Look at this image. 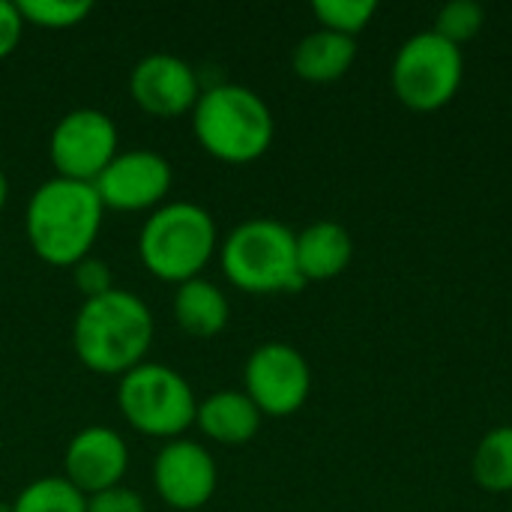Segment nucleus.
Segmentation results:
<instances>
[{
    "instance_id": "19",
    "label": "nucleus",
    "mask_w": 512,
    "mask_h": 512,
    "mask_svg": "<svg viewBox=\"0 0 512 512\" xmlns=\"http://www.w3.org/2000/svg\"><path fill=\"white\" fill-rule=\"evenodd\" d=\"M6 512H87V498L63 474L39 477L18 492Z\"/></svg>"
},
{
    "instance_id": "13",
    "label": "nucleus",
    "mask_w": 512,
    "mask_h": 512,
    "mask_svg": "<svg viewBox=\"0 0 512 512\" xmlns=\"http://www.w3.org/2000/svg\"><path fill=\"white\" fill-rule=\"evenodd\" d=\"M129 471V447L111 426L81 429L63 453V477L84 495H96L123 483Z\"/></svg>"
},
{
    "instance_id": "25",
    "label": "nucleus",
    "mask_w": 512,
    "mask_h": 512,
    "mask_svg": "<svg viewBox=\"0 0 512 512\" xmlns=\"http://www.w3.org/2000/svg\"><path fill=\"white\" fill-rule=\"evenodd\" d=\"M24 18L18 12V3L12 0H0V60H6L24 36Z\"/></svg>"
},
{
    "instance_id": "22",
    "label": "nucleus",
    "mask_w": 512,
    "mask_h": 512,
    "mask_svg": "<svg viewBox=\"0 0 512 512\" xmlns=\"http://www.w3.org/2000/svg\"><path fill=\"white\" fill-rule=\"evenodd\" d=\"M483 24H486L483 3H477V0H453V3H447V6L438 9L432 30L438 36H444L447 42H453V45L462 48L465 42H471L483 30Z\"/></svg>"
},
{
    "instance_id": "3",
    "label": "nucleus",
    "mask_w": 512,
    "mask_h": 512,
    "mask_svg": "<svg viewBox=\"0 0 512 512\" xmlns=\"http://www.w3.org/2000/svg\"><path fill=\"white\" fill-rule=\"evenodd\" d=\"M192 129L204 153L228 165L261 159L276 135L270 105L243 84H216L201 90L192 108Z\"/></svg>"
},
{
    "instance_id": "28",
    "label": "nucleus",
    "mask_w": 512,
    "mask_h": 512,
    "mask_svg": "<svg viewBox=\"0 0 512 512\" xmlns=\"http://www.w3.org/2000/svg\"><path fill=\"white\" fill-rule=\"evenodd\" d=\"M0 512H6V510H0Z\"/></svg>"
},
{
    "instance_id": "6",
    "label": "nucleus",
    "mask_w": 512,
    "mask_h": 512,
    "mask_svg": "<svg viewBox=\"0 0 512 512\" xmlns=\"http://www.w3.org/2000/svg\"><path fill=\"white\" fill-rule=\"evenodd\" d=\"M117 405L135 432L162 441L183 438L198 414L192 384L162 363H141L126 372L117 384Z\"/></svg>"
},
{
    "instance_id": "14",
    "label": "nucleus",
    "mask_w": 512,
    "mask_h": 512,
    "mask_svg": "<svg viewBox=\"0 0 512 512\" xmlns=\"http://www.w3.org/2000/svg\"><path fill=\"white\" fill-rule=\"evenodd\" d=\"M354 258V240L345 225L321 219L297 234V270L303 282H327L348 270Z\"/></svg>"
},
{
    "instance_id": "18",
    "label": "nucleus",
    "mask_w": 512,
    "mask_h": 512,
    "mask_svg": "<svg viewBox=\"0 0 512 512\" xmlns=\"http://www.w3.org/2000/svg\"><path fill=\"white\" fill-rule=\"evenodd\" d=\"M471 474L480 489L492 495H512V426H495L474 450Z\"/></svg>"
},
{
    "instance_id": "24",
    "label": "nucleus",
    "mask_w": 512,
    "mask_h": 512,
    "mask_svg": "<svg viewBox=\"0 0 512 512\" xmlns=\"http://www.w3.org/2000/svg\"><path fill=\"white\" fill-rule=\"evenodd\" d=\"M87 512H147L144 498L135 489H126L123 483L105 492H96L87 498Z\"/></svg>"
},
{
    "instance_id": "2",
    "label": "nucleus",
    "mask_w": 512,
    "mask_h": 512,
    "mask_svg": "<svg viewBox=\"0 0 512 512\" xmlns=\"http://www.w3.org/2000/svg\"><path fill=\"white\" fill-rule=\"evenodd\" d=\"M105 207L90 183L51 177L27 201L24 231L30 249L48 267L72 270L84 261L102 231Z\"/></svg>"
},
{
    "instance_id": "9",
    "label": "nucleus",
    "mask_w": 512,
    "mask_h": 512,
    "mask_svg": "<svg viewBox=\"0 0 512 512\" xmlns=\"http://www.w3.org/2000/svg\"><path fill=\"white\" fill-rule=\"evenodd\" d=\"M243 384L264 417H291L312 393V369L294 345L267 342L249 354Z\"/></svg>"
},
{
    "instance_id": "20",
    "label": "nucleus",
    "mask_w": 512,
    "mask_h": 512,
    "mask_svg": "<svg viewBox=\"0 0 512 512\" xmlns=\"http://www.w3.org/2000/svg\"><path fill=\"white\" fill-rule=\"evenodd\" d=\"M24 24L39 30H69L78 27L90 12V0H18Z\"/></svg>"
},
{
    "instance_id": "10",
    "label": "nucleus",
    "mask_w": 512,
    "mask_h": 512,
    "mask_svg": "<svg viewBox=\"0 0 512 512\" xmlns=\"http://www.w3.org/2000/svg\"><path fill=\"white\" fill-rule=\"evenodd\" d=\"M174 183L171 162L153 150H123L96 177L93 189L105 210H159Z\"/></svg>"
},
{
    "instance_id": "8",
    "label": "nucleus",
    "mask_w": 512,
    "mask_h": 512,
    "mask_svg": "<svg viewBox=\"0 0 512 512\" xmlns=\"http://www.w3.org/2000/svg\"><path fill=\"white\" fill-rule=\"evenodd\" d=\"M117 126L105 111L75 108L57 120L48 138V159L63 180L96 183V177L111 165L117 150Z\"/></svg>"
},
{
    "instance_id": "26",
    "label": "nucleus",
    "mask_w": 512,
    "mask_h": 512,
    "mask_svg": "<svg viewBox=\"0 0 512 512\" xmlns=\"http://www.w3.org/2000/svg\"><path fill=\"white\" fill-rule=\"evenodd\" d=\"M6 198H9V180H6V174L0 171V210L6 207Z\"/></svg>"
},
{
    "instance_id": "15",
    "label": "nucleus",
    "mask_w": 512,
    "mask_h": 512,
    "mask_svg": "<svg viewBox=\"0 0 512 512\" xmlns=\"http://www.w3.org/2000/svg\"><path fill=\"white\" fill-rule=\"evenodd\" d=\"M264 414L255 408V402L240 390H219L198 402L195 426L216 444L240 447L249 444L261 429Z\"/></svg>"
},
{
    "instance_id": "4",
    "label": "nucleus",
    "mask_w": 512,
    "mask_h": 512,
    "mask_svg": "<svg viewBox=\"0 0 512 512\" xmlns=\"http://www.w3.org/2000/svg\"><path fill=\"white\" fill-rule=\"evenodd\" d=\"M219 231L213 216L192 201H171L153 210L138 234L141 264L162 282L183 285L198 279L213 261Z\"/></svg>"
},
{
    "instance_id": "11",
    "label": "nucleus",
    "mask_w": 512,
    "mask_h": 512,
    "mask_svg": "<svg viewBox=\"0 0 512 512\" xmlns=\"http://www.w3.org/2000/svg\"><path fill=\"white\" fill-rule=\"evenodd\" d=\"M216 483L219 468L213 456L189 438L168 441L153 462V486L171 510H201L216 495Z\"/></svg>"
},
{
    "instance_id": "16",
    "label": "nucleus",
    "mask_w": 512,
    "mask_h": 512,
    "mask_svg": "<svg viewBox=\"0 0 512 512\" xmlns=\"http://www.w3.org/2000/svg\"><path fill=\"white\" fill-rule=\"evenodd\" d=\"M354 60H357V39L321 27L306 33L291 54L294 75L309 84H333L345 78Z\"/></svg>"
},
{
    "instance_id": "1",
    "label": "nucleus",
    "mask_w": 512,
    "mask_h": 512,
    "mask_svg": "<svg viewBox=\"0 0 512 512\" xmlns=\"http://www.w3.org/2000/svg\"><path fill=\"white\" fill-rule=\"evenodd\" d=\"M153 312L132 291L114 288L96 300H84L72 324V351L84 369L123 378L147 363L153 345Z\"/></svg>"
},
{
    "instance_id": "7",
    "label": "nucleus",
    "mask_w": 512,
    "mask_h": 512,
    "mask_svg": "<svg viewBox=\"0 0 512 512\" xmlns=\"http://www.w3.org/2000/svg\"><path fill=\"white\" fill-rule=\"evenodd\" d=\"M465 78V54L435 30L414 33L393 57L390 84L396 99L420 114L453 102Z\"/></svg>"
},
{
    "instance_id": "23",
    "label": "nucleus",
    "mask_w": 512,
    "mask_h": 512,
    "mask_svg": "<svg viewBox=\"0 0 512 512\" xmlns=\"http://www.w3.org/2000/svg\"><path fill=\"white\" fill-rule=\"evenodd\" d=\"M72 279H75V288L81 291L84 300H96V297L114 291L111 267L102 258H93V255H87L84 261H78L72 267Z\"/></svg>"
},
{
    "instance_id": "17",
    "label": "nucleus",
    "mask_w": 512,
    "mask_h": 512,
    "mask_svg": "<svg viewBox=\"0 0 512 512\" xmlns=\"http://www.w3.org/2000/svg\"><path fill=\"white\" fill-rule=\"evenodd\" d=\"M231 306L222 288H216L207 279H189L177 285L174 294V321L186 336L195 339H213L228 327Z\"/></svg>"
},
{
    "instance_id": "21",
    "label": "nucleus",
    "mask_w": 512,
    "mask_h": 512,
    "mask_svg": "<svg viewBox=\"0 0 512 512\" xmlns=\"http://www.w3.org/2000/svg\"><path fill=\"white\" fill-rule=\"evenodd\" d=\"M375 12H378L375 0H315L312 3V15L318 18L321 30H333L351 39H357V33L366 30Z\"/></svg>"
},
{
    "instance_id": "5",
    "label": "nucleus",
    "mask_w": 512,
    "mask_h": 512,
    "mask_svg": "<svg viewBox=\"0 0 512 512\" xmlns=\"http://www.w3.org/2000/svg\"><path fill=\"white\" fill-rule=\"evenodd\" d=\"M225 279L246 294H294L306 288L297 270V234L276 219H246L219 246Z\"/></svg>"
},
{
    "instance_id": "12",
    "label": "nucleus",
    "mask_w": 512,
    "mask_h": 512,
    "mask_svg": "<svg viewBox=\"0 0 512 512\" xmlns=\"http://www.w3.org/2000/svg\"><path fill=\"white\" fill-rule=\"evenodd\" d=\"M132 102L159 120H174L192 114L201 99V84L195 69L174 54H147L135 63L129 75Z\"/></svg>"
},
{
    "instance_id": "27",
    "label": "nucleus",
    "mask_w": 512,
    "mask_h": 512,
    "mask_svg": "<svg viewBox=\"0 0 512 512\" xmlns=\"http://www.w3.org/2000/svg\"><path fill=\"white\" fill-rule=\"evenodd\" d=\"M510 512H512V504H510Z\"/></svg>"
}]
</instances>
